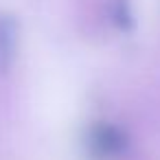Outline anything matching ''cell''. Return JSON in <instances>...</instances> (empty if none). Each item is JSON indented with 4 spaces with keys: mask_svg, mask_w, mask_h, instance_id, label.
Segmentation results:
<instances>
[{
    "mask_svg": "<svg viewBox=\"0 0 160 160\" xmlns=\"http://www.w3.org/2000/svg\"><path fill=\"white\" fill-rule=\"evenodd\" d=\"M86 149L92 160H116L127 149V134L114 123H97L86 134Z\"/></svg>",
    "mask_w": 160,
    "mask_h": 160,
    "instance_id": "cell-1",
    "label": "cell"
},
{
    "mask_svg": "<svg viewBox=\"0 0 160 160\" xmlns=\"http://www.w3.org/2000/svg\"><path fill=\"white\" fill-rule=\"evenodd\" d=\"M16 44V24L11 18H0V66H9Z\"/></svg>",
    "mask_w": 160,
    "mask_h": 160,
    "instance_id": "cell-2",
    "label": "cell"
}]
</instances>
